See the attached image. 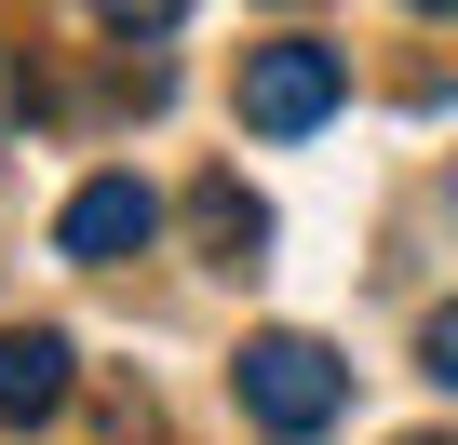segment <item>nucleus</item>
Listing matches in <instances>:
<instances>
[{
	"label": "nucleus",
	"mask_w": 458,
	"mask_h": 445,
	"mask_svg": "<svg viewBox=\"0 0 458 445\" xmlns=\"http://www.w3.org/2000/svg\"><path fill=\"white\" fill-rule=\"evenodd\" d=\"M337 95H351L337 41H257L243 55V135H310V122H337Z\"/></svg>",
	"instance_id": "obj_2"
},
{
	"label": "nucleus",
	"mask_w": 458,
	"mask_h": 445,
	"mask_svg": "<svg viewBox=\"0 0 458 445\" xmlns=\"http://www.w3.org/2000/svg\"><path fill=\"white\" fill-rule=\"evenodd\" d=\"M0 135H28V68L0 55Z\"/></svg>",
	"instance_id": "obj_8"
},
{
	"label": "nucleus",
	"mask_w": 458,
	"mask_h": 445,
	"mask_svg": "<svg viewBox=\"0 0 458 445\" xmlns=\"http://www.w3.org/2000/svg\"><path fill=\"white\" fill-rule=\"evenodd\" d=\"M95 14H108V28H175L189 0H95Z\"/></svg>",
	"instance_id": "obj_7"
},
{
	"label": "nucleus",
	"mask_w": 458,
	"mask_h": 445,
	"mask_svg": "<svg viewBox=\"0 0 458 445\" xmlns=\"http://www.w3.org/2000/svg\"><path fill=\"white\" fill-rule=\"evenodd\" d=\"M229 391H243V418H257L270 445H310V432H337V418H351V364H337L324 338H297V324L243 338V364H229Z\"/></svg>",
	"instance_id": "obj_1"
},
{
	"label": "nucleus",
	"mask_w": 458,
	"mask_h": 445,
	"mask_svg": "<svg viewBox=\"0 0 458 445\" xmlns=\"http://www.w3.org/2000/svg\"><path fill=\"white\" fill-rule=\"evenodd\" d=\"M55 405H68V338H55V324H0V418L28 432V418H55Z\"/></svg>",
	"instance_id": "obj_4"
},
{
	"label": "nucleus",
	"mask_w": 458,
	"mask_h": 445,
	"mask_svg": "<svg viewBox=\"0 0 458 445\" xmlns=\"http://www.w3.org/2000/svg\"><path fill=\"white\" fill-rule=\"evenodd\" d=\"M418 364H431V378H445V391H458V297H445V311H431V324H418Z\"/></svg>",
	"instance_id": "obj_6"
},
{
	"label": "nucleus",
	"mask_w": 458,
	"mask_h": 445,
	"mask_svg": "<svg viewBox=\"0 0 458 445\" xmlns=\"http://www.w3.org/2000/svg\"><path fill=\"white\" fill-rule=\"evenodd\" d=\"M418 14H458V0H418Z\"/></svg>",
	"instance_id": "obj_9"
},
{
	"label": "nucleus",
	"mask_w": 458,
	"mask_h": 445,
	"mask_svg": "<svg viewBox=\"0 0 458 445\" xmlns=\"http://www.w3.org/2000/svg\"><path fill=\"white\" fill-rule=\"evenodd\" d=\"M404 445H445V432H404Z\"/></svg>",
	"instance_id": "obj_10"
},
{
	"label": "nucleus",
	"mask_w": 458,
	"mask_h": 445,
	"mask_svg": "<svg viewBox=\"0 0 458 445\" xmlns=\"http://www.w3.org/2000/svg\"><path fill=\"white\" fill-rule=\"evenodd\" d=\"M148 230H162V202H148V189H135V175H95V189H81V202H68V216H55V244H68V257H81V270H108V257H135V244H148Z\"/></svg>",
	"instance_id": "obj_3"
},
{
	"label": "nucleus",
	"mask_w": 458,
	"mask_h": 445,
	"mask_svg": "<svg viewBox=\"0 0 458 445\" xmlns=\"http://www.w3.org/2000/svg\"><path fill=\"white\" fill-rule=\"evenodd\" d=\"M202 244H216V257H257V244H270V216L229 189V175H202Z\"/></svg>",
	"instance_id": "obj_5"
}]
</instances>
